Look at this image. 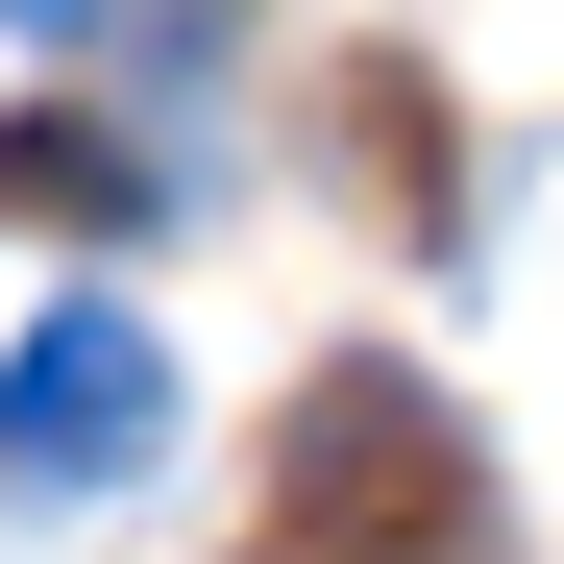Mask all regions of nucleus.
Wrapping results in <instances>:
<instances>
[{"instance_id": "f03ea898", "label": "nucleus", "mask_w": 564, "mask_h": 564, "mask_svg": "<svg viewBox=\"0 0 564 564\" xmlns=\"http://www.w3.org/2000/svg\"><path fill=\"white\" fill-rule=\"evenodd\" d=\"M148 442H172V344H148L123 295L25 319V368H0V516H99V491H148Z\"/></svg>"}, {"instance_id": "20e7f679", "label": "nucleus", "mask_w": 564, "mask_h": 564, "mask_svg": "<svg viewBox=\"0 0 564 564\" xmlns=\"http://www.w3.org/2000/svg\"><path fill=\"white\" fill-rule=\"evenodd\" d=\"M0 25H25V50H99V25H123V0H0Z\"/></svg>"}, {"instance_id": "f257e3e1", "label": "nucleus", "mask_w": 564, "mask_h": 564, "mask_svg": "<svg viewBox=\"0 0 564 564\" xmlns=\"http://www.w3.org/2000/svg\"><path fill=\"white\" fill-rule=\"evenodd\" d=\"M491 540V466L417 368H319L295 393V466H270V564H466Z\"/></svg>"}, {"instance_id": "7ed1b4c3", "label": "nucleus", "mask_w": 564, "mask_h": 564, "mask_svg": "<svg viewBox=\"0 0 564 564\" xmlns=\"http://www.w3.org/2000/svg\"><path fill=\"white\" fill-rule=\"evenodd\" d=\"M148 172L123 148H74V123H0V221H123Z\"/></svg>"}]
</instances>
